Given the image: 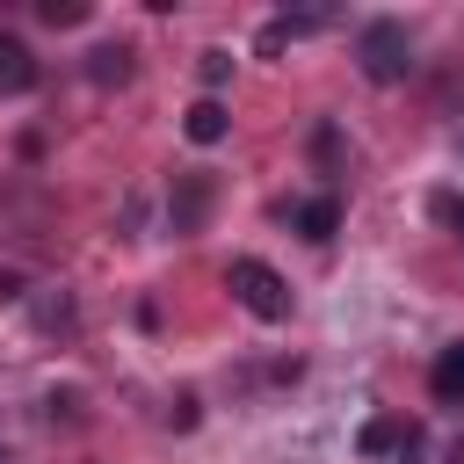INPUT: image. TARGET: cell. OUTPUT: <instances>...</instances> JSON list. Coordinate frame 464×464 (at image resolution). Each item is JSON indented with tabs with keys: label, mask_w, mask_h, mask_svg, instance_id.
Instances as JSON below:
<instances>
[{
	"label": "cell",
	"mask_w": 464,
	"mask_h": 464,
	"mask_svg": "<svg viewBox=\"0 0 464 464\" xmlns=\"http://www.w3.org/2000/svg\"><path fill=\"white\" fill-rule=\"evenodd\" d=\"M355 65H362L370 87H399V80L413 72V36H406V22H392V14L362 22V29H355Z\"/></svg>",
	"instance_id": "obj_1"
},
{
	"label": "cell",
	"mask_w": 464,
	"mask_h": 464,
	"mask_svg": "<svg viewBox=\"0 0 464 464\" xmlns=\"http://www.w3.org/2000/svg\"><path fill=\"white\" fill-rule=\"evenodd\" d=\"M225 290H232L254 319H268V326H276V319H290V283H283L268 261H254V254H239V261L225 268Z\"/></svg>",
	"instance_id": "obj_2"
},
{
	"label": "cell",
	"mask_w": 464,
	"mask_h": 464,
	"mask_svg": "<svg viewBox=\"0 0 464 464\" xmlns=\"http://www.w3.org/2000/svg\"><path fill=\"white\" fill-rule=\"evenodd\" d=\"M210 174H174V196H167V225L174 232H203V218H210Z\"/></svg>",
	"instance_id": "obj_3"
},
{
	"label": "cell",
	"mask_w": 464,
	"mask_h": 464,
	"mask_svg": "<svg viewBox=\"0 0 464 464\" xmlns=\"http://www.w3.org/2000/svg\"><path fill=\"white\" fill-rule=\"evenodd\" d=\"M290 225H297L304 239H334V232H341V196H334V188H319V196L290 203Z\"/></svg>",
	"instance_id": "obj_4"
},
{
	"label": "cell",
	"mask_w": 464,
	"mask_h": 464,
	"mask_svg": "<svg viewBox=\"0 0 464 464\" xmlns=\"http://www.w3.org/2000/svg\"><path fill=\"white\" fill-rule=\"evenodd\" d=\"M44 80V65H36V51L22 44V36H0V94H29Z\"/></svg>",
	"instance_id": "obj_5"
},
{
	"label": "cell",
	"mask_w": 464,
	"mask_h": 464,
	"mask_svg": "<svg viewBox=\"0 0 464 464\" xmlns=\"http://www.w3.org/2000/svg\"><path fill=\"white\" fill-rule=\"evenodd\" d=\"M420 428L413 420H399V413H377V420H362V435H355V450L362 457H392V450H406Z\"/></svg>",
	"instance_id": "obj_6"
},
{
	"label": "cell",
	"mask_w": 464,
	"mask_h": 464,
	"mask_svg": "<svg viewBox=\"0 0 464 464\" xmlns=\"http://www.w3.org/2000/svg\"><path fill=\"white\" fill-rule=\"evenodd\" d=\"M181 130H188V145H218V138L232 130V116H225V102H218V94H203V102L181 116Z\"/></svg>",
	"instance_id": "obj_7"
},
{
	"label": "cell",
	"mask_w": 464,
	"mask_h": 464,
	"mask_svg": "<svg viewBox=\"0 0 464 464\" xmlns=\"http://www.w3.org/2000/svg\"><path fill=\"white\" fill-rule=\"evenodd\" d=\"M428 384H435V399H442V406H464V341H450V348L435 355Z\"/></svg>",
	"instance_id": "obj_8"
},
{
	"label": "cell",
	"mask_w": 464,
	"mask_h": 464,
	"mask_svg": "<svg viewBox=\"0 0 464 464\" xmlns=\"http://www.w3.org/2000/svg\"><path fill=\"white\" fill-rule=\"evenodd\" d=\"M87 80H94V87H123V80H130V51H123V44H94V51H87Z\"/></svg>",
	"instance_id": "obj_9"
},
{
	"label": "cell",
	"mask_w": 464,
	"mask_h": 464,
	"mask_svg": "<svg viewBox=\"0 0 464 464\" xmlns=\"http://www.w3.org/2000/svg\"><path fill=\"white\" fill-rule=\"evenodd\" d=\"M326 22H334V7H290V14H276V29H283V44H290V36H319Z\"/></svg>",
	"instance_id": "obj_10"
},
{
	"label": "cell",
	"mask_w": 464,
	"mask_h": 464,
	"mask_svg": "<svg viewBox=\"0 0 464 464\" xmlns=\"http://www.w3.org/2000/svg\"><path fill=\"white\" fill-rule=\"evenodd\" d=\"M36 326H44V334H72V297H65V290H44V297H36Z\"/></svg>",
	"instance_id": "obj_11"
},
{
	"label": "cell",
	"mask_w": 464,
	"mask_h": 464,
	"mask_svg": "<svg viewBox=\"0 0 464 464\" xmlns=\"http://www.w3.org/2000/svg\"><path fill=\"white\" fill-rule=\"evenodd\" d=\"M36 14H44L51 29H80V22L94 14V7H87V0H36Z\"/></svg>",
	"instance_id": "obj_12"
},
{
	"label": "cell",
	"mask_w": 464,
	"mask_h": 464,
	"mask_svg": "<svg viewBox=\"0 0 464 464\" xmlns=\"http://www.w3.org/2000/svg\"><path fill=\"white\" fill-rule=\"evenodd\" d=\"M196 72H203V87H225V80H232V51H203Z\"/></svg>",
	"instance_id": "obj_13"
},
{
	"label": "cell",
	"mask_w": 464,
	"mask_h": 464,
	"mask_svg": "<svg viewBox=\"0 0 464 464\" xmlns=\"http://www.w3.org/2000/svg\"><path fill=\"white\" fill-rule=\"evenodd\" d=\"M435 218H450V225H457V239H464V196H435Z\"/></svg>",
	"instance_id": "obj_14"
},
{
	"label": "cell",
	"mask_w": 464,
	"mask_h": 464,
	"mask_svg": "<svg viewBox=\"0 0 464 464\" xmlns=\"http://www.w3.org/2000/svg\"><path fill=\"white\" fill-rule=\"evenodd\" d=\"M442 464H464V442H450V457H442Z\"/></svg>",
	"instance_id": "obj_15"
}]
</instances>
